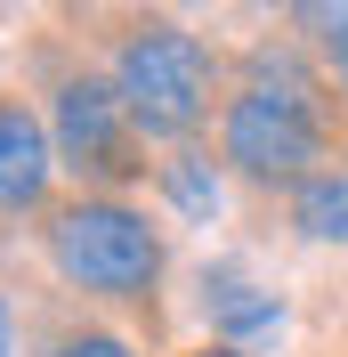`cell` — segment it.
Returning a JSON list of instances; mask_svg holds the SVG:
<instances>
[{"mask_svg":"<svg viewBox=\"0 0 348 357\" xmlns=\"http://www.w3.org/2000/svg\"><path fill=\"white\" fill-rule=\"evenodd\" d=\"M332 130H340V106L292 49H251L243 89L219 106V155L251 187H300L324 162Z\"/></svg>","mask_w":348,"mask_h":357,"instance_id":"cell-1","label":"cell"},{"mask_svg":"<svg viewBox=\"0 0 348 357\" xmlns=\"http://www.w3.org/2000/svg\"><path fill=\"white\" fill-rule=\"evenodd\" d=\"M113 89L146 138L187 146L219 106V57L171 17H122L113 24Z\"/></svg>","mask_w":348,"mask_h":357,"instance_id":"cell-2","label":"cell"},{"mask_svg":"<svg viewBox=\"0 0 348 357\" xmlns=\"http://www.w3.org/2000/svg\"><path fill=\"white\" fill-rule=\"evenodd\" d=\"M49 268L65 276L89 301H122V309H146L154 284H162V227L122 195H73L49 211Z\"/></svg>","mask_w":348,"mask_h":357,"instance_id":"cell-3","label":"cell"},{"mask_svg":"<svg viewBox=\"0 0 348 357\" xmlns=\"http://www.w3.org/2000/svg\"><path fill=\"white\" fill-rule=\"evenodd\" d=\"M49 138H57V162L73 178H97V187L146 178V130L130 122L113 73H65L57 106H49Z\"/></svg>","mask_w":348,"mask_h":357,"instance_id":"cell-4","label":"cell"},{"mask_svg":"<svg viewBox=\"0 0 348 357\" xmlns=\"http://www.w3.org/2000/svg\"><path fill=\"white\" fill-rule=\"evenodd\" d=\"M49 171H57V138L24 98H0V211H41Z\"/></svg>","mask_w":348,"mask_h":357,"instance_id":"cell-5","label":"cell"},{"mask_svg":"<svg viewBox=\"0 0 348 357\" xmlns=\"http://www.w3.org/2000/svg\"><path fill=\"white\" fill-rule=\"evenodd\" d=\"M203 317L227 341H251V333H276L283 325V301L267 284H251L243 268H203Z\"/></svg>","mask_w":348,"mask_h":357,"instance_id":"cell-6","label":"cell"},{"mask_svg":"<svg viewBox=\"0 0 348 357\" xmlns=\"http://www.w3.org/2000/svg\"><path fill=\"white\" fill-rule=\"evenodd\" d=\"M292 227H300L308 244H348V162L308 171L292 187Z\"/></svg>","mask_w":348,"mask_h":357,"instance_id":"cell-7","label":"cell"},{"mask_svg":"<svg viewBox=\"0 0 348 357\" xmlns=\"http://www.w3.org/2000/svg\"><path fill=\"white\" fill-rule=\"evenodd\" d=\"M154 178H162V195H171L187 220H211L219 211V162L203 155V146H178L171 162H154Z\"/></svg>","mask_w":348,"mask_h":357,"instance_id":"cell-8","label":"cell"},{"mask_svg":"<svg viewBox=\"0 0 348 357\" xmlns=\"http://www.w3.org/2000/svg\"><path fill=\"white\" fill-rule=\"evenodd\" d=\"M283 17L300 24V33H316V41H324L332 24H348V0H283Z\"/></svg>","mask_w":348,"mask_h":357,"instance_id":"cell-9","label":"cell"},{"mask_svg":"<svg viewBox=\"0 0 348 357\" xmlns=\"http://www.w3.org/2000/svg\"><path fill=\"white\" fill-rule=\"evenodd\" d=\"M49 357H138L130 341H113V333H65Z\"/></svg>","mask_w":348,"mask_h":357,"instance_id":"cell-10","label":"cell"},{"mask_svg":"<svg viewBox=\"0 0 348 357\" xmlns=\"http://www.w3.org/2000/svg\"><path fill=\"white\" fill-rule=\"evenodd\" d=\"M324 66H332V82L348 89V24H332V33H324Z\"/></svg>","mask_w":348,"mask_h":357,"instance_id":"cell-11","label":"cell"},{"mask_svg":"<svg viewBox=\"0 0 348 357\" xmlns=\"http://www.w3.org/2000/svg\"><path fill=\"white\" fill-rule=\"evenodd\" d=\"M0 357H17V317H8V301H0Z\"/></svg>","mask_w":348,"mask_h":357,"instance_id":"cell-12","label":"cell"},{"mask_svg":"<svg viewBox=\"0 0 348 357\" xmlns=\"http://www.w3.org/2000/svg\"><path fill=\"white\" fill-rule=\"evenodd\" d=\"M195 357H243V341H203Z\"/></svg>","mask_w":348,"mask_h":357,"instance_id":"cell-13","label":"cell"}]
</instances>
